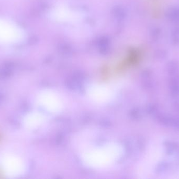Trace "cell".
Here are the masks:
<instances>
[{"label": "cell", "instance_id": "6da1fadb", "mask_svg": "<svg viewBox=\"0 0 179 179\" xmlns=\"http://www.w3.org/2000/svg\"><path fill=\"white\" fill-rule=\"evenodd\" d=\"M122 153L121 146L115 144L109 145L86 153L84 162L90 167H102L113 163L121 157Z\"/></svg>", "mask_w": 179, "mask_h": 179}, {"label": "cell", "instance_id": "7a4b0ae2", "mask_svg": "<svg viewBox=\"0 0 179 179\" xmlns=\"http://www.w3.org/2000/svg\"><path fill=\"white\" fill-rule=\"evenodd\" d=\"M25 38L24 30L11 20L0 17V45L20 44Z\"/></svg>", "mask_w": 179, "mask_h": 179}, {"label": "cell", "instance_id": "3957f363", "mask_svg": "<svg viewBox=\"0 0 179 179\" xmlns=\"http://www.w3.org/2000/svg\"><path fill=\"white\" fill-rule=\"evenodd\" d=\"M90 93L91 95L93 96L96 100H101L102 101L108 99L109 97L111 96L109 90L101 87L92 88V89L90 90Z\"/></svg>", "mask_w": 179, "mask_h": 179}]
</instances>
